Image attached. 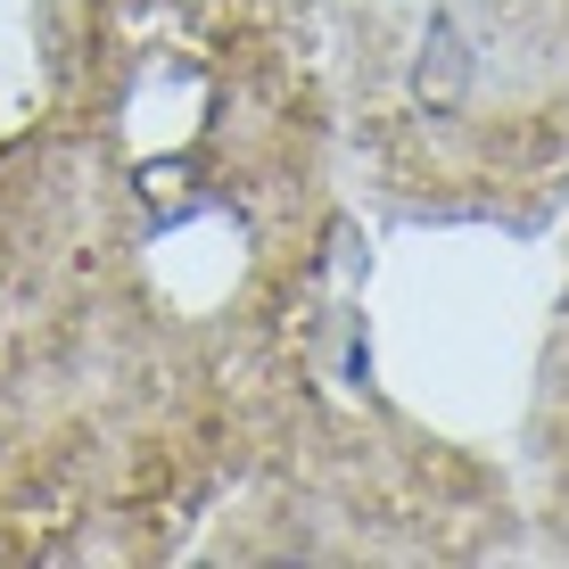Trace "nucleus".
Listing matches in <instances>:
<instances>
[{"label":"nucleus","mask_w":569,"mask_h":569,"mask_svg":"<svg viewBox=\"0 0 569 569\" xmlns=\"http://www.w3.org/2000/svg\"><path fill=\"white\" fill-rule=\"evenodd\" d=\"M462 83H470V42H462L455 17H438V26H429V50H421V100L429 108H455Z\"/></svg>","instance_id":"f257e3e1"}]
</instances>
